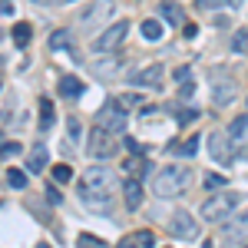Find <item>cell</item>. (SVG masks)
<instances>
[{"instance_id":"obj_1","label":"cell","mask_w":248,"mask_h":248,"mask_svg":"<svg viewBox=\"0 0 248 248\" xmlns=\"http://www.w3.org/2000/svg\"><path fill=\"white\" fill-rule=\"evenodd\" d=\"M79 202L93 215H109L113 212V192H116V175L103 166H93L79 175Z\"/></svg>"},{"instance_id":"obj_2","label":"cell","mask_w":248,"mask_h":248,"mask_svg":"<svg viewBox=\"0 0 248 248\" xmlns=\"http://www.w3.org/2000/svg\"><path fill=\"white\" fill-rule=\"evenodd\" d=\"M189 179H192V172L186 166H166V169H159L153 175V192L159 199H175V195L186 192Z\"/></svg>"},{"instance_id":"obj_3","label":"cell","mask_w":248,"mask_h":248,"mask_svg":"<svg viewBox=\"0 0 248 248\" xmlns=\"http://www.w3.org/2000/svg\"><path fill=\"white\" fill-rule=\"evenodd\" d=\"M113 14H116V0H93V3L83 10V17H79V33L90 37L99 27H109V17H113Z\"/></svg>"},{"instance_id":"obj_4","label":"cell","mask_w":248,"mask_h":248,"mask_svg":"<svg viewBox=\"0 0 248 248\" xmlns=\"http://www.w3.org/2000/svg\"><path fill=\"white\" fill-rule=\"evenodd\" d=\"M235 209H238V195L235 192H215V199H209L202 205V218L205 222H229Z\"/></svg>"},{"instance_id":"obj_5","label":"cell","mask_w":248,"mask_h":248,"mask_svg":"<svg viewBox=\"0 0 248 248\" xmlns=\"http://www.w3.org/2000/svg\"><path fill=\"white\" fill-rule=\"evenodd\" d=\"M86 155L96 159V162H106V159H113L116 155V139L109 129H103V126H96L90 129V139H86Z\"/></svg>"},{"instance_id":"obj_6","label":"cell","mask_w":248,"mask_h":248,"mask_svg":"<svg viewBox=\"0 0 248 248\" xmlns=\"http://www.w3.org/2000/svg\"><path fill=\"white\" fill-rule=\"evenodd\" d=\"M129 27H133L129 20H119V23H113V27H106V30H103V33L93 40V53H96V57H106V53H113L116 46L126 40Z\"/></svg>"},{"instance_id":"obj_7","label":"cell","mask_w":248,"mask_h":248,"mask_svg":"<svg viewBox=\"0 0 248 248\" xmlns=\"http://www.w3.org/2000/svg\"><path fill=\"white\" fill-rule=\"evenodd\" d=\"M238 93V83L232 77V70H212V99L215 106H229Z\"/></svg>"},{"instance_id":"obj_8","label":"cell","mask_w":248,"mask_h":248,"mask_svg":"<svg viewBox=\"0 0 248 248\" xmlns=\"http://www.w3.org/2000/svg\"><path fill=\"white\" fill-rule=\"evenodd\" d=\"M96 126H103V129H109V133H123L126 129V109L119 106V99L116 103H106L99 113H96Z\"/></svg>"},{"instance_id":"obj_9","label":"cell","mask_w":248,"mask_h":248,"mask_svg":"<svg viewBox=\"0 0 248 248\" xmlns=\"http://www.w3.org/2000/svg\"><path fill=\"white\" fill-rule=\"evenodd\" d=\"M209 153L218 166H232L235 162V153H232V136L229 133H212L209 136Z\"/></svg>"},{"instance_id":"obj_10","label":"cell","mask_w":248,"mask_h":248,"mask_svg":"<svg viewBox=\"0 0 248 248\" xmlns=\"http://www.w3.org/2000/svg\"><path fill=\"white\" fill-rule=\"evenodd\" d=\"M169 232L175 235V238H199V222L192 218L189 212H172V218H169Z\"/></svg>"},{"instance_id":"obj_11","label":"cell","mask_w":248,"mask_h":248,"mask_svg":"<svg viewBox=\"0 0 248 248\" xmlns=\"http://www.w3.org/2000/svg\"><path fill=\"white\" fill-rule=\"evenodd\" d=\"M133 86H146V90H155V86H162V66L159 63H149L146 70H139V73H133V79H129Z\"/></svg>"},{"instance_id":"obj_12","label":"cell","mask_w":248,"mask_h":248,"mask_svg":"<svg viewBox=\"0 0 248 248\" xmlns=\"http://www.w3.org/2000/svg\"><path fill=\"white\" fill-rule=\"evenodd\" d=\"M222 232H225V238H248V209L229 222H222Z\"/></svg>"},{"instance_id":"obj_13","label":"cell","mask_w":248,"mask_h":248,"mask_svg":"<svg viewBox=\"0 0 248 248\" xmlns=\"http://www.w3.org/2000/svg\"><path fill=\"white\" fill-rule=\"evenodd\" d=\"M159 14H162V20L172 23V27H186V10H182L175 0H162V3H159Z\"/></svg>"},{"instance_id":"obj_14","label":"cell","mask_w":248,"mask_h":248,"mask_svg":"<svg viewBox=\"0 0 248 248\" xmlns=\"http://www.w3.org/2000/svg\"><path fill=\"white\" fill-rule=\"evenodd\" d=\"M123 195H126V209L136 212L142 205V186H139V179H129L126 186H123Z\"/></svg>"},{"instance_id":"obj_15","label":"cell","mask_w":248,"mask_h":248,"mask_svg":"<svg viewBox=\"0 0 248 248\" xmlns=\"http://www.w3.org/2000/svg\"><path fill=\"white\" fill-rule=\"evenodd\" d=\"M27 169L33 172V175L46 169V146H43V142H37V146L30 149V159H27Z\"/></svg>"},{"instance_id":"obj_16","label":"cell","mask_w":248,"mask_h":248,"mask_svg":"<svg viewBox=\"0 0 248 248\" xmlns=\"http://www.w3.org/2000/svg\"><path fill=\"white\" fill-rule=\"evenodd\" d=\"M79 93H83V83H79L77 77H63V79H60V96H66V99H77Z\"/></svg>"},{"instance_id":"obj_17","label":"cell","mask_w":248,"mask_h":248,"mask_svg":"<svg viewBox=\"0 0 248 248\" xmlns=\"http://www.w3.org/2000/svg\"><path fill=\"white\" fill-rule=\"evenodd\" d=\"M123 169H126L129 179H139V175L146 172V159H142V155H133V159H126V162H123Z\"/></svg>"},{"instance_id":"obj_18","label":"cell","mask_w":248,"mask_h":248,"mask_svg":"<svg viewBox=\"0 0 248 248\" xmlns=\"http://www.w3.org/2000/svg\"><path fill=\"white\" fill-rule=\"evenodd\" d=\"M30 37H33V27H30V23H17V27H14V43H17L20 50L30 43Z\"/></svg>"},{"instance_id":"obj_19","label":"cell","mask_w":248,"mask_h":248,"mask_svg":"<svg viewBox=\"0 0 248 248\" xmlns=\"http://www.w3.org/2000/svg\"><path fill=\"white\" fill-rule=\"evenodd\" d=\"M50 126H53V103L40 99V129H50Z\"/></svg>"},{"instance_id":"obj_20","label":"cell","mask_w":248,"mask_h":248,"mask_svg":"<svg viewBox=\"0 0 248 248\" xmlns=\"http://www.w3.org/2000/svg\"><path fill=\"white\" fill-rule=\"evenodd\" d=\"M139 30H142V37H146V40H159V37H162V30H166V27H162L159 20H146V23H142Z\"/></svg>"},{"instance_id":"obj_21","label":"cell","mask_w":248,"mask_h":248,"mask_svg":"<svg viewBox=\"0 0 248 248\" xmlns=\"http://www.w3.org/2000/svg\"><path fill=\"white\" fill-rule=\"evenodd\" d=\"M7 186H10V189H27V172L23 169H7Z\"/></svg>"},{"instance_id":"obj_22","label":"cell","mask_w":248,"mask_h":248,"mask_svg":"<svg viewBox=\"0 0 248 248\" xmlns=\"http://www.w3.org/2000/svg\"><path fill=\"white\" fill-rule=\"evenodd\" d=\"M195 149H199V136H189L186 142H179V146H172V153H179V155H195Z\"/></svg>"},{"instance_id":"obj_23","label":"cell","mask_w":248,"mask_h":248,"mask_svg":"<svg viewBox=\"0 0 248 248\" xmlns=\"http://www.w3.org/2000/svg\"><path fill=\"white\" fill-rule=\"evenodd\" d=\"M50 50H70V33H66V30L50 33Z\"/></svg>"},{"instance_id":"obj_24","label":"cell","mask_w":248,"mask_h":248,"mask_svg":"<svg viewBox=\"0 0 248 248\" xmlns=\"http://www.w3.org/2000/svg\"><path fill=\"white\" fill-rule=\"evenodd\" d=\"M245 129H248V116H235V119H232V126H229V136H232V139H242Z\"/></svg>"},{"instance_id":"obj_25","label":"cell","mask_w":248,"mask_h":248,"mask_svg":"<svg viewBox=\"0 0 248 248\" xmlns=\"http://www.w3.org/2000/svg\"><path fill=\"white\" fill-rule=\"evenodd\" d=\"M232 53H248V30H238L232 37Z\"/></svg>"},{"instance_id":"obj_26","label":"cell","mask_w":248,"mask_h":248,"mask_svg":"<svg viewBox=\"0 0 248 248\" xmlns=\"http://www.w3.org/2000/svg\"><path fill=\"white\" fill-rule=\"evenodd\" d=\"M225 186H229V182H225V175H215V172L205 175V189H209V192H222Z\"/></svg>"},{"instance_id":"obj_27","label":"cell","mask_w":248,"mask_h":248,"mask_svg":"<svg viewBox=\"0 0 248 248\" xmlns=\"http://www.w3.org/2000/svg\"><path fill=\"white\" fill-rule=\"evenodd\" d=\"M119 106H123V109H129V106H142V96H139V93H126V96H119Z\"/></svg>"},{"instance_id":"obj_28","label":"cell","mask_w":248,"mask_h":248,"mask_svg":"<svg viewBox=\"0 0 248 248\" xmlns=\"http://www.w3.org/2000/svg\"><path fill=\"white\" fill-rule=\"evenodd\" d=\"M133 238H136V242H139L142 248H153V245H155V235H153V232H146V229H142V232H136Z\"/></svg>"},{"instance_id":"obj_29","label":"cell","mask_w":248,"mask_h":248,"mask_svg":"<svg viewBox=\"0 0 248 248\" xmlns=\"http://www.w3.org/2000/svg\"><path fill=\"white\" fill-rule=\"evenodd\" d=\"M225 3H229V0H195L199 10H222Z\"/></svg>"},{"instance_id":"obj_30","label":"cell","mask_w":248,"mask_h":248,"mask_svg":"<svg viewBox=\"0 0 248 248\" xmlns=\"http://www.w3.org/2000/svg\"><path fill=\"white\" fill-rule=\"evenodd\" d=\"M53 179H57V182H70V179H73V169H70V166H57V169H53Z\"/></svg>"},{"instance_id":"obj_31","label":"cell","mask_w":248,"mask_h":248,"mask_svg":"<svg viewBox=\"0 0 248 248\" xmlns=\"http://www.w3.org/2000/svg\"><path fill=\"white\" fill-rule=\"evenodd\" d=\"M195 119H199L195 109H179V123H182V126H186V123H195Z\"/></svg>"},{"instance_id":"obj_32","label":"cell","mask_w":248,"mask_h":248,"mask_svg":"<svg viewBox=\"0 0 248 248\" xmlns=\"http://www.w3.org/2000/svg\"><path fill=\"white\" fill-rule=\"evenodd\" d=\"M192 93H195V83L186 79V83H182V90H179V96H182V99H192Z\"/></svg>"},{"instance_id":"obj_33","label":"cell","mask_w":248,"mask_h":248,"mask_svg":"<svg viewBox=\"0 0 248 248\" xmlns=\"http://www.w3.org/2000/svg\"><path fill=\"white\" fill-rule=\"evenodd\" d=\"M83 245H86V248H103L99 242H96V235H79V248H83Z\"/></svg>"},{"instance_id":"obj_34","label":"cell","mask_w":248,"mask_h":248,"mask_svg":"<svg viewBox=\"0 0 248 248\" xmlns=\"http://www.w3.org/2000/svg\"><path fill=\"white\" fill-rule=\"evenodd\" d=\"M172 77L179 79V83H186V79H192V73H189V66H175V73Z\"/></svg>"},{"instance_id":"obj_35","label":"cell","mask_w":248,"mask_h":248,"mask_svg":"<svg viewBox=\"0 0 248 248\" xmlns=\"http://www.w3.org/2000/svg\"><path fill=\"white\" fill-rule=\"evenodd\" d=\"M66 126H70V139H79V119H77V116H70Z\"/></svg>"},{"instance_id":"obj_36","label":"cell","mask_w":248,"mask_h":248,"mask_svg":"<svg viewBox=\"0 0 248 248\" xmlns=\"http://www.w3.org/2000/svg\"><path fill=\"white\" fill-rule=\"evenodd\" d=\"M3 155H20V142H7L3 146Z\"/></svg>"},{"instance_id":"obj_37","label":"cell","mask_w":248,"mask_h":248,"mask_svg":"<svg viewBox=\"0 0 248 248\" xmlns=\"http://www.w3.org/2000/svg\"><path fill=\"white\" fill-rule=\"evenodd\" d=\"M0 14L10 17V14H14V3H10V0H0Z\"/></svg>"},{"instance_id":"obj_38","label":"cell","mask_w":248,"mask_h":248,"mask_svg":"<svg viewBox=\"0 0 248 248\" xmlns=\"http://www.w3.org/2000/svg\"><path fill=\"white\" fill-rule=\"evenodd\" d=\"M119 248H142V245H139L133 235H129V238H123V242H119Z\"/></svg>"},{"instance_id":"obj_39","label":"cell","mask_w":248,"mask_h":248,"mask_svg":"<svg viewBox=\"0 0 248 248\" xmlns=\"http://www.w3.org/2000/svg\"><path fill=\"white\" fill-rule=\"evenodd\" d=\"M182 33H186V37H195V33H199V27H195V23H186V27H182Z\"/></svg>"},{"instance_id":"obj_40","label":"cell","mask_w":248,"mask_h":248,"mask_svg":"<svg viewBox=\"0 0 248 248\" xmlns=\"http://www.w3.org/2000/svg\"><path fill=\"white\" fill-rule=\"evenodd\" d=\"M126 149H129V153H133V155H139V153H142V149H139V142H136V139H126Z\"/></svg>"},{"instance_id":"obj_41","label":"cell","mask_w":248,"mask_h":248,"mask_svg":"<svg viewBox=\"0 0 248 248\" xmlns=\"http://www.w3.org/2000/svg\"><path fill=\"white\" fill-rule=\"evenodd\" d=\"M33 3H40V7H57V3H70V0H33Z\"/></svg>"},{"instance_id":"obj_42","label":"cell","mask_w":248,"mask_h":248,"mask_svg":"<svg viewBox=\"0 0 248 248\" xmlns=\"http://www.w3.org/2000/svg\"><path fill=\"white\" fill-rule=\"evenodd\" d=\"M46 199H50L53 205H60V202H63V199H60V192H57V189H50V192H46Z\"/></svg>"},{"instance_id":"obj_43","label":"cell","mask_w":248,"mask_h":248,"mask_svg":"<svg viewBox=\"0 0 248 248\" xmlns=\"http://www.w3.org/2000/svg\"><path fill=\"white\" fill-rule=\"evenodd\" d=\"M229 3H232V7H242V0H229Z\"/></svg>"},{"instance_id":"obj_44","label":"cell","mask_w":248,"mask_h":248,"mask_svg":"<svg viewBox=\"0 0 248 248\" xmlns=\"http://www.w3.org/2000/svg\"><path fill=\"white\" fill-rule=\"evenodd\" d=\"M40 248H50V245H40Z\"/></svg>"},{"instance_id":"obj_45","label":"cell","mask_w":248,"mask_h":248,"mask_svg":"<svg viewBox=\"0 0 248 248\" xmlns=\"http://www.w3.org/2000/svg\"><path fill=\"white\" fill-rule=\"evenodd\" d=\"M245 106H248V99H245Z\"/></svg>"}]
</instances>
